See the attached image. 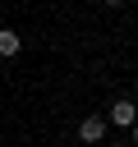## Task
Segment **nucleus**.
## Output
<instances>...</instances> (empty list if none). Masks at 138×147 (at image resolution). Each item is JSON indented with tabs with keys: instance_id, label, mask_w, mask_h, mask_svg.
I'll use <instances>...</instances> for the list:
<instances>
[{
	"instance_id": "1",
	"label": "nucleus",
	"mask_w": 138,
	"mask_h": 147,
	"mask_svg": "<svg viewBox=\"0 0 138 147\" xmlns=\"http://www.w3.org/2000/svg\"><path fill=\"white\" fill-rule=\"evenodd\" d=\"M106 133H110V124H106V115H97V110H92V115H83V119H78V138H83L87 147H97V142H106Z\"/></svg>"
},
{
	"instance_id": "6",
	"label": "nucleus",
	"mask_w": 138,
	"mask_h": 147,
	"mask_svg": "<svg viewBox=\"0 0 138 147\" xmlns=\"http://www.w3.org/2000/svg\"><path fill=\"white\" fill-rule=\"evenodd\" d=\"M101 5H106V9H120V5H124V0H101Z\"/></svg>"
},
{
	"instance_id": "4",
	"label": "nucleus",
	"mask_w": 138,
	"mask_h": 147,
	"mask_svg": "<svg viewBox=\"0 0 138 147\" xmlns=\"http://www.w3.org/2000/svg\"><path fill=\"white\" fill-rule=\"evenodd\" d=\"M129 147H138V119L129 124Z\"/></svg>"
},
{
	"instance_id": "3",
	"label": "nucleus",
	"mask_w": 138,
	"mask_h": 147,
	"mask_svg": "<svg viewBox=\"0 0 138 147\" xmlns=\"http://www.w3.org/2000/svg\"><path fill=\"white\" fill-rule=\"evenodd\" d=\"M18 51H23V37L14 28H0V60H14Z\"/></svg>"
},
{
	"instance_id": "2",
	"label": "nucleus",
	"mask_w": 138,
	"mask_h": 147,
	"mask_svg": "<svg viewBox=\"0 0 138 147\" xmlns=\"http://www.w3.org/2000/svg\"><path fill=\"white\" fill-rule=\"evenodd\" d=\"M133 119H138V106H133L129 96H115V101H110V110H106V124H115V129H129Z\"/></svg>"
},
{
	"instance_id": "5",
	"label": "nucleus",
	"mask_w": 138,
	"mask_h": 147,
	"mask_svg": "<svg viewBox=\"0 0 138 147\" xmlns=\"http://www.w3.org/2000/svg\"><path fill=\"white\" fill-rule=\"evenodd\" d=\"M106 147H129V142H120V138H106Z\"/></svg>"
}]
</instances>
